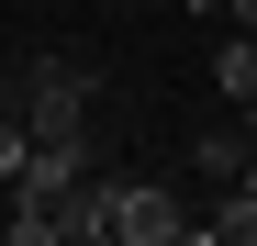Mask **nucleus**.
Returning a JSON list of instances; mask_svg holds the SVG:
<instances>
[{"mask_svg":"<svg viewBox=\"0 0 257 246\" xmlns=\"http://www.w3.org/2000/svg\"><path fill=\"white\" fill-rule=\"evenodd\" d=\"M12 90H23V135H34V146H56V135H90L101 67H90V56H34Z\"/></svg>","mask_w":257,"mask_h":246,"instance_id":"nucleus-1","label":"nucleus"},{"mask_svg":"<svg viewBox=\"0 0 257 246\" xmlns=\"http://www.w3.org/2000/svg\"><path fill=\"white\" fill-rule=\"evenodd\" d=\"M101 246H190V201L168 190V179H112Z\"/></svg>","mask_w":257,"mask_h":246,"instance_id":"nucleus-2","label":"nucleus"},{"mask_svg":"<svg viewBox=\"0 0 257 246\" xmlns=\"http://www.w3.org/2000/svg\"><path fill=\"white\" fill-rule=\"evenodd\" d=\"M246 146H257L246 123H201V135H190V168H201V190H224V179L246 168Z\"/></svg>","mask_w":257,"mask_h":246,"instance_id":"nucleus-3","label":"nucleus"},{"mask_svg":"<svg viewBox=\"0 0 257 246\" xmlns=\"http://www.w3.org/2000/svg\"><path fill=\"white\" fill-rule=\"evenodd\" d=\"M212 90H224V101H257V34H224V45H212Z\"/></svg>","mask_w":257,"mask_h":246,"instance_id":"nucleus-4","label":"nucleus"},{"mask_svg":"<svg viewBox=\"0 0 257 246\" xmlns=\"http://www.w3.org/2000/svg\"><path fill=\"white\" fill-rule=\"evenodd\" d=\"M224 23H235V34H257V0H224Z\"/></svg>","mask_w":257,"mask_h":246,"instance_id":"nucleus-5","label":"nucleus"},{"mask_svg":"<svg viewBox=\"0 0 257 246\" xmlns=\"http://www.w3.org/2000/svg\"><path fill=\"white\" fill-rule=\"evenodd\" d=\"M235 190H246V201H257V146H246V168H235Z\"/></svg>","mask_w":257,"mask_h":246,"instance_id":"nucleus-6","label":"nucleus"},{"mask_svg":"<svg viewBox=\"0 0 257 246\" xmlns=\"http://www.w3.org/2000/svg\"><path fill=\"white\" fill-rule=\"evenodd\" d=\"M190 23H224V0H190Z\"/></svg>","mask_w":257,"mask_h":246,"instance_id":"nucleus-7","label":"nucleus"},{"mask_svg":"<svg viewBox=\"0 0 257 246\" xmlns=\"http://www.w3.org/2000/svg\"><path fill=\"white\" fill-rule=\"evenodd\" d=\"M12 101H23V90H12V78H0V112H12Z\"/></svg>","mask_w":257,"mask_h":246,"instance_id":"nucleus-8","label":"nucleus"}]
</instances>
